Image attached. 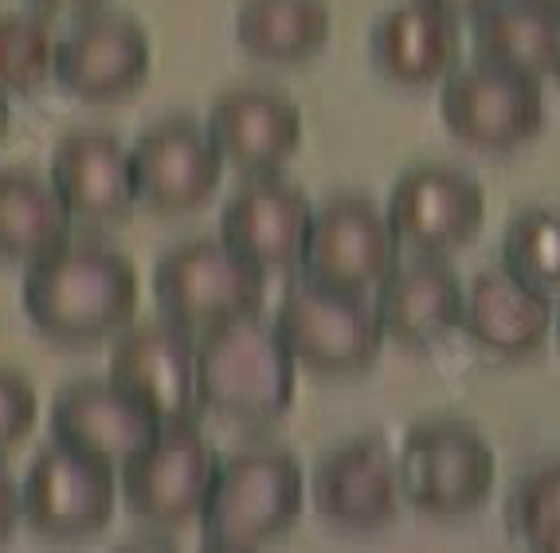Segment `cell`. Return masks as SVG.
Listing matches in <instances>:
<instances>
[{
	"mask_svg": "<svg viewBox=\"0 0 560 553\" xmlns=\"http://www.w3.org/2000/svg\"><path fill=\"white\" fill-rule=\"evenodd\" d=\"M20 302L32 326L59 346H94L130 326L138 314V272L98 240H67L28 263Z\"/></svg>",
	"mask_w": 560,
	"mask_h": 553,
	"instance_id": "6da1fadb",
	"label": "cell"
},
{
	"mask_svg": "<svg viewBox=\"0 0 560 553\" xmlns=\"http://www.w3.org/2000/svg\"><path fill=\"white\" fill-rule=\"evenodd\" d=\"M110 381L138 396L161 424H200L205 404L197 389V338L161 322H138L110 349Z\"/></svg>",
	"mask_w": 560,
	"mask_h": 553,
	"instance_id": "7c38bea8",
	"label": "cell"
},
{
	"mask_svg": "<svg viewBox=\"0 0 560 553\" xmlns=\"http://www.w3.org/2000/svg\"><path fill=\"white\" fill-rule=\"evenodd\" d=\"M262 295L267 272L212 235L173 244L153 272V299L161 314L192 338H205L240 319H255L262 310Z\"/></svg>",
	"mask_w": 560,
	"mask_h": 553,
	"instance_id": "277c9868",
	"label": "cell"
},
{
	"mask_svg": "<svg viewBox=\"0 0 560 553\" xmlns=\"http://www.w3.org/2000/svg\"><path fill=\"white\" fill-rule=\"evenodd\" d=\"M71 240V212L51 177L12 165L0 170V260L36 263Z\"/></svg>",
	"mask_w": 560,
	"mask_h": 553,
	"instance_id": "cb8c5ba5",
	"label": "cell"
},
{
	"mask_svg": "<svg viewBox=\"0 0 560 553\" xmlns=\"http://www.w3.org/2000/svg\"><path fill=\"white\" fill-rule=\"evenodd\" d=\"M552 334H557V346H560V302H557V314H552Z\"/></svg>",
	"mask_w": 560,
	"mask_h": 553,
	"instance_id": "836d02e7",
	"label": "cell"
},
{
	"mask_svg": "<svg viewBox=\"0 0 560 553\" xmlns=\"http://www.w3.org/2000/svg\"><path fill=\"white\" fill-rule=\"evenodd\" d=\"M404 503L428 518H463L494 491V451L463 420H423L404 436L400 456Z\"/></svg>",
	"mask_w": 560,
	"mask_h": 553,
	"instance_id": "8992f818",
	"label": "cell"
},
{
	"mask_svg": "<svg viewBox=\"0 0 560 553\" xmlns=\"http://www.w3.org/2000/svg\"><path fill=\"white\" fill-rule=\"evenodd\" d=\"M39 413L36 389L12 369H0V460L32 431Z\"/></svg>",
	"mask_w": 560,
	"mask_h": 553,
	"instance_id": "f1b7e54d",
	"label": "cell"
},
{
	"mask_svg": "<svg viewBox=\"0 0 560 553\" xmlns=\"http://www.w3.org/2000/svg\"><path fill=\"white\" fill-rule=\"evenodd\" d=\"M326 0H240L235 39L247 56L267 64H306L329 39Z\"/></svg>",
	"mask_w": 560,
	"mask_h": 553,
	"instance_id": "d4e9b609",
	"label": "cell"
},
{
	"mask_svg": "<svg viewBox=\"0 0 560 553\" xmlns=\"http://www.w3.org/2000/svg\"><path fill=\"white\" fill-rule=\"evenodd\" d=\"M9 123H12V111H9V99H4V87H0V138L9 134Z\"/></svg>",
	"mask_w": 560,
	"mask_h": 553,
	"instance_id": "d6a6232c",
	"label": "cell"
},
{
	"mask_svg": "<svg viewBox=\"0 0 560 553\" xmlns=\"http://www.w3.org/2000/svg\"><path fill=\"white\" fill-rule=\"evenodd\" d=\"M130 161L138 205L158 216H180L208 205L224 173V153L192 118H161L141 130Z\"/></svg>",
	"mask_w": 560,
	"mask_h": 553,
	"instance_id": "4fadbf2b",
	"label": "cell"
},
{
	"mask_svg": "<svg viewBox=\"0 0 560 553\" xmlns=\"http://www.w3.org/2000/svg\"><path fill=\"white\" fill-rule=\"evenodd\" d=\"M557 79H560V64H557Z\"/></svg>",
	"mask_w": 560,
	"mask_h": 553,
	"instance_id": "d590c367",
	"label": "cell"
},
{
	"mask_svg": "<svg viewBox=\"0 0 560 553\" xmlns=\"http://www.w3.org/2000/svg\"><path fill=\"white\" fill-rule=\"evenodd\" d=\"M275 330L294 361L322 377H357L373 366L384 346L376 302L353 291H334L322 283H290L282 291Z\"/></svg>",
	"mask_w": 560,
	"mask_h": 553,
	"instance_id": "5b68a950",
	"label": "cell"
},
{
	"mask_svg": "<svg viewBox=\"0 0 560 553\" xmlns=\"http://www.w3.org/2000/svg\"><path fill=\"white\" fill-rule=\"evenodd\" d=\"M396 260L400 240L388 224V212H381L373 200L346 193L314 208V228L299 267L310 283L364 295L393 272Z\"/></svg>",
	"mask_w": 560,
	"mask_h": 553,
	"instance_id": "9c48e42d",
	"label": "cell"
},
{
	"mask_svg": "<svg viewBox=\"0 0 560 553\" xmlns=\"http://www.w3.org/2000/svg\"><path fill=\"white\" fill-rule=\"evenodd\" d=\"M502 263L525 287L560 302V212L522 208L502 232Z\"/></svg>",
	"mask_w": 560,
	"mask_h": 553,
	"instance_id": "484cf974",
	"label": "cell"
},
{
	"mask_svg": "<svg viewBox=\"0 0 560 553\" xmlns=\"http://www.w3.org/2000/svg\"><path fill=\"white\" fill-rule=\"evenodd\" d=\"M310 228L314 205L279 173H255L252 181H243L220 212V240L262 272L299 267Z\"/></svg>",
	"mask_w": 560,
	"mask_h": 553,
	"instance_id": "9a60e30c",
	"label": "cell"
},
{
	"mask_svg": "<svg viewBox=\"0 0 560 553\" xmlns=\"http://www.w3.org/2000/svg\"><path fill=\"white\" fill-rule=\"evenodd\" d=\"M150 32L126 12H86L59 36L56 79L83 103H118L150 79Z\"/></svg>",
	"mask_w": 560,
	"mask_h": 553,
	"instance_id": "5bb4252c",
	"label": "cell"
},
{
	"mask_svg": "<svg viewBox=\"0 0 560 553\" xmlns=\"http://www.w3.org/2000/svg\"><path fill=\"white\" fill-rule=\"evenodd\" d=\"M165 424L121 384L106 381H71L51 401V440L94 456L121 471L133 456L150 448Z\"/></svg>",
	"mask_w": 560,
	"mask_h": 553,
	"instance_id": "2e32d148",
	"label": "cell"
},
{
	"mask_svg": "<svg viewBox=\"0 0 560 553\" xmlns=\"http://www.w3.org/2000/svg\"><path fill=\"white\" fill-rule=\"evenodd\" d=\"M114 503H118V471L59 440L39 448L20 487L24 522L47 538L98 534L114 518Z\"/></svg>",
	"mask_w": 560,
	"mask_h": 553,
	"instance_id": "30bf717a",
	"label": "cell"
},
{
	"mask_svg": "<svg viewBox=\"0 0 560 553\" xmlns=\"http://www.w3.org/2000/svg\"><path fill=\"white\" fill-rule=\"evenodd\" d=\"M205 130L224 161L240 165L247 177L279 173L302 141V111L275 87L243 83L215 94Z\"/></svg>",
	"mask_w": 560,
	"mask_h": 553,
	"instance_id": "ac0fdd59",
	"label": "cell"
},
{
	"mask_svg": "<svg viewBox=\"0 0 560 553\" xmlns=\"http://www.w3.org/2000/svg\"><path fill=\"white\" fill-rule=\"evenodd\" d=\"M51 185L79 224H118L138 205L130 150L110 130L67 134L51 153Z\"/></svg>",
	"mask_w": 560,
	"mask_h": 553,
	"instance_id": "ffe728a7",
	"label": "cell"
},
{
	"mask_svg": "<svg viewBox=\"0 0 560 553\" xmlns=\"http://www.w3.org/2000/svg\"><path fill=\"white\" fill-rule=\"evenodd\" d=\"M478 64L517 71V76L545 79L557 76L560 64V9L537 0H498L470 32Z\"/></svg>",
	"mask_w": 560,
	"mask_h": 553,
	"instance_id": "603a6c76",
	"label": "cell"
},
{
	"mask_svg": "<svg viewBox=\"0 0 560 553\" xmlns=\"http://www.w3.org/2000/svg\"><path fill=\"white\" fill-rule=\"evenodd\" d=\"M373 302L388 338L408 349H431L463 326L467 287L440 255L416 252L393 263V272L376 283Z\"/></svg>",
	"mask_w": 560,
	"mask_h": 553,
	"instance_id": "d6986e66",
	"label": "cell"
},
{
	"mask_svg": "<svg viewBox=\"0 0 560 553\" xmlns=\"http://www.w3.org/2000/svg\"><path fill=\"white\" fill-rule=\"evenodd\" d=\"M314 510L337 530L369 534L381 530L400 510V468L396 456L376 436H361L326 451L310 475Z\"/></svg>",
	"mask_w": 560,
	"mask_h": 553,
	"instance_id": "e0dca14e",
	"label": "cell"
},
{
	"mask_svg": "<svg viewBox=\"0 0 560 553\" xmlns=\"http://www.w3.org/2000/svg\"><path fill=\"white\" fill-rule=\"evenodd\" d=\"M20 487H16V479L4 471V463H0V542H9L12 530H16L20 522Z\"/></svg>",
	"mask_w": 560,
	"mask_h": 553,
	"instance_id": "f546056e",
	"label": "cell"
},
{
	"mask_svg": "<svg viewBox=\"0 0 560 553\" xmlns=\"http://www.w3.org/2000/svg\"><path fill=\"white\" fill-rule=\"evenodd\" d=\"M443 126L463 146L482 153H510L533 141L545 126L541 79L478 64L455 67L440 91Z\"/></svg>",
	"mask_w": 560,
	"mask_h": 553,
	"instance_id": "52a82bcc",
	"label": "cell"
},
{
	"mask_svg": "<svg viewBox=\"0 0 560 553\" xmlns=\"http://www.w3.org/2000/svg\"><path fill=\"white\" fill-rule=\"evenodd\" d=\"M59 36L47 12H4L0 16V87L32 94L56 79Z\"/></svg>",
	"mask_w": 560,
	"mask_h": 553,
	"instance_id": "4316f807",
	"label": "cell"
},
{
	"mask_svg": "<svg viewBox=\"0 0 560 553\" xmlns=\"http://www.w3.org/2000/svg\"><path fill=\"white\" fill-rule=\"evenodd\" d=\"M220 456L197 424H165L150 448L121 468V498L145 526L177 530L205 510Z\"/></svg>",
	"mask_w": 560,
	"mask_h": 553,
	"instance_id": "ba28073f",
	"label": "cell"
},
{
	"mask_svg": "<svg viewBox=\"0 0 560 553\" xmlns=\"http://www.w3.org/2000/svg\"><path fill=\"white\" fill-rule=\"evenodd\" d=\"M458 20L423 0L388 4L369 28V64L396 87L443 83L458 67Z\"/></svg>",
	"mask_w": 560,
	"mask_h": 553,
	"instance_id": "7402d4cb",
	"label": "cell"
},
{
	"mask_svg": "<svg viewBox=\"0 0 560 553\" xmlns=\"http://www.w3.org/2000/svg\"><path fill=\"white\" fill-rule=\"evenodd\" d=\"M505 526L529 550H560V460L517 479L505 498Z\"/></svg>",
	"mask_w": 560,
	"mask_h": 553,
	"instance_id": "83f0119b",
	"label": "cell"
},
{
	"mask_svg": "<svg viewBox=\"0 0 560 553\" xmlns=\"http://www.w3.org/2000/svg\"><path fill=\"white\" fill-rule=\"evenodd\" d=\"M388 224L411 252L447 255L467 247L486 220V193L467 170L420 161L396 177L388 193Z\"/></svg>",
	"mask_w": 560,
	"mask_h": 553,
	"instance_id": "8fae6325",
	"label": "cell"
},
{
	"mask_svg": "<svg viewBox=\"0 0 560 553\" xmlns=\"http://www.w3.org/2000/svg\"><path fill=\"white\" fill-rule=\"evenodd\" d=\"M294 354L267 322L240 319L197 338V389L205 413L240 428H267L294 401Z\"/></svg>",
	"mask_w": 560,
	"mask_h": 553,
	"instance_id": "7a4b0ae2",
	"label": "cell"
},
{
	"mask_svg": "<svg viewBox=\"0 0 560 553\" xmlns=\"http://www.w3.org/2000/svg\"><path fill=\"white\" fill-rule=\"evenodd\" d=\"M306 479L299 460L271 443L240 448L220 460L212 495L200 510L208 550H259L299 522Z\"/></svg>",
	"mask_w": 560,
	"mask_h": 553,
	"instance_id": "3957f363",
	"label": "cell"
},
{
	"mask_svg": "<svg viewBox=\"0 0 560 553\" xmlns=\"http://www.w3.org/2000/svg\"><path fill=\"white\" fill-rule=\"evenodd\" d=\"M552 314L557 302L525 287L505 263L482 267L467 283V307H463V334L498 361H525L541 354L552 338Z\"/></svg>",
	"mask_w": 560,
	"mask_h": 553,
	"instance_id": "44dd1931",
	"label": "cell"
},
{
	"mask_svg": "<svg viewBox=\"0 0 560 553\" xmlns=\"http://www.w3.org/2000/svg\"><path fill=\"white\" fill-rule=\"evenodd\" d=\"M537 4H549V9H560V0H537Z\"/></svg>",
	"mask_w": 560,
	"mask_h": 553,
	"instance_id": "e575fe53",
	"label": "cell"
},
{
	"mask_svg": "<svg viewBox=\"0 0 560 553\" xmlns=\"http://www.w3.org/2000/svg\"><path fill=\"white\" fill-rule=\"evenodd\" d=\"M423 4L447 12V16H455V20H475V16H482L490 4H498V0H423Z\"/></svg>",
	"mask_w": 560,
	"mask_h": 553,
	"instance_id": "4dcf8cb0",
	"label": "cell"
},
{
	"mask_svg": "<svg viewBox=\"0 0 560 553\" xmlns=\"http://www.w3.org/2000/svg\"><path fill=\"white\" fill-rule=\"evenodd\" d=\"M39 12H47V16H86V12H94L103 0H32Z\"/></svg>",
	"mask_w": 560,
	"mask_h": 553,
	"instance_id": "1f68e13d",
	"label": "cell"
}]
</instances>
